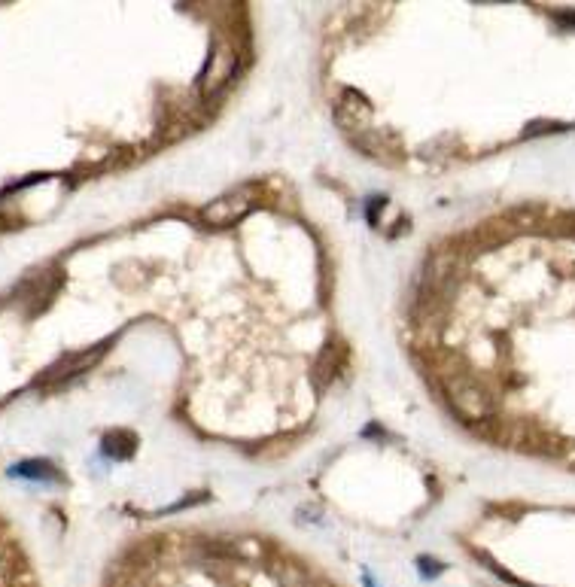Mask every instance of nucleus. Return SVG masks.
I'll use <instances>...</instances> for the list:
<instances>
[{
  "label": "nucleus",
  "instance_id": "nucleus-1",
  "mask_svg": "<svg viewBox=\"0 0 575 587\" xmlns=\"http://www.w3.org/2000/svg\"><path fill=\"white\" fill-rule=\"evenodd\" d=\"M253 207V192L250 189H238V192H229L217 201H210L204 210H201V219H204V226H232L238 223L241 216H247Z\"/></svg>",
  "mask_w": 575,
  "mask_h": 587
},
{
  "label": "nucleus",
  "instance_id": "nucleus-2",
  "mask_svg": "<svg viewBox=\"0 0 575 587\" xmlns=\"http://www.w3.org/2000/svg\"><path fill=\"white\" fill-rule=\"evenodd\" d=\"M235 61H238V55H235V49L229 43L220 40L217 46H213V52H210V58L204 64V73H201V95L204 98H213L229 83L232 70H235Z\"/></svg>",
  "mask_w": 575,
  "mask_h": 587
},
{
  "label": "nucleus",
  "instance_id": "nucleus-3",
  "mask_svg": "<svg viewBox=\"0 0 575 587\" xmlns=\"http://www.w3.org/2000/svg\"><path fill=\"white\" fill-rule=\"evenodd\" d=\"M335 119H338V125H344V131H363L366 134V131H372V104L359 92L347 89L338 101Z\"/></svg>",
  "mask_w": 575,
  "mask_h": 587
},
{
  "label": "nucleus",
  "instance_id": "nucleus-4",
  "mask_svg": "<svg viewBox=\"0 0 575 587\" xmlns=\"http://www.w3.org/2000/svg\"><path fill=\"white\" fill-rule=\"evenodd\" d=\"M451 396H454V402H457L460 414H463V417H469V420H484V417L493 411V405H490L487 393H481L472 381H460V387H457V384H451Z\"/></svg>",
  "mask_w": 575,
  "mask_h": 587
},
{
  "label": "nucleus",
  "instance_id": "nucleus-5",
  "mask_svg": "<svg viewBox=\"0 0 575 587\" xmlns=\"http://www.w3.org/2000/svg\"><path fill=\"white\" fill-rule=\"evenodd\" d=\"M104 350L107 347H92V350H83V353H74V356H67V359H61L58 365H52L49 369V375L43 378V384H55V381H61V378H74V375H80V372H86L92 362H98L101 356H104Z\"/></svg>",
  "mask_w": 575,
  "mask_h": 587
},
{
  "label": "nucleus",
  "instance_id": "nucleus-6",
  "mask_svg": "<svg viewBox=\"0 0 575 587\" xmlns=\"http://www.w3.org/2000/svg\"><path fill=\"white\" fill-rule=\"evenodd\" d=\"M344 353H347V350H344L341 344H329V347L320 353V359H317V369H314V378H317V384H320V387H326V384L335 378L338 365H341L338 359H341Z\"/></svg>",
  "mask_w": 575,
  "mask_h": 587
},
{
  "label": "nucleus",
  "instance_id": "nucleus-7",
  "mask_svg": "<svg viewBox=\"0 0 575 587\" xmlns=\"http://www.w3.org/2000/svg\"><path fill=\"white\" fill-rule=\"evenodd\" d=\"M104 451L110 454V457H119V460H125V457H131L134 454V435L131 432H110L107 438H104Z\"/></svg>",
  "mask_w": 575,
  "mask_h": 587
},
{
  "label": "nucleus",
  "instance_id": "nucleus-8",
  "mask_svg": "<svg viewBox=\"0 0 575 587\" xmlns=\"http://www.w3.org/2000/svg\"><path fill=\"white\" fill-rule=\"evenodd\" d=\"M13 475H22V478H34V481H52L55 478V469L43 460H28V463H19L13 469Z\"/></svg>",
  "mask_w": 575,
  "mask_h": 587
}]
</instances>
